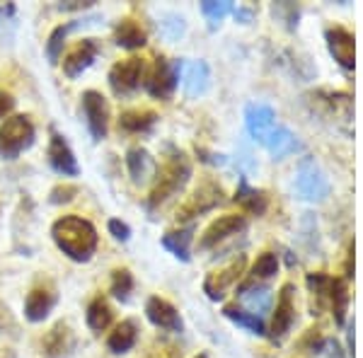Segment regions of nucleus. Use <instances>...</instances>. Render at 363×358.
<instances>
[{"mask_svg":"<svg viewBox=\"0 0 363 358\" xmlns=\"http://www.w3.org/2000/svg\"><path fill=\"white\" fill-rule=\"evenodd\" d=\"M56 247L73 262H87L97 250V230L80 216H63L51 225Z\"/></svg>","mask_w":363,"mask_h":358,"instance_id":"nucleus-1","label":"nucleus"},{"mask_svg":"<svg viewBox=\"0 0 363 358\" xmlns=\"http://www.w3.org/2000/svg\"><path fill=\"white\" fill-rule=\"evenodd\" d=\"M191 177V162L184 152H172L162 167L155 172V181L153 189L148 194V208L155 211L160 208L162 203H167L169 198H174L182 189L186 186V181Z\"/></svg>","mask_w":363,"mask_h":358,"instance_id":"nucleus-2","label":"nucleus"},{"mask_svg":"<svg viewBox=\"0 0 363 358\" xmlns=\"http://www.w3.org/2000/svg\"><path fill=\"white\" fill-rule=\"evenodd\" d=\"M34 124L29 121V116L17 114L5 119V124L0 126V157L3 160H15L20 152L32 148L34 143Z\"/></svg>","mask_w":363,"mask_h":358,"instance_id":"nucleus-3","label":"nucleus"},{"mask_svg":"<svg viewBox=\"0 0 363 358\" xmlns=\"http://www.w3.org/2000/svg\"><path fill=\"white\" fill-rule=\"evenodd\" d=\"M179 66L182 63L167 61L165 56L155 58V63L150 68H145L143 73V85L157 99H169L172 92L177 90V80H179Z\"/></svg>","mask_w":363,"mask_h":358,"instance_id":"nucleus-4","label":"nucleus"},{"mask_svg":"<svg viewBox=\"0 0 363 358\" xmlns=\"http://www.w3.org/2000/svg\"><path fill=\"white\" fill-rule=\"evenodd\" d=\"M220 201H223V186L213 179H203L201 184L194 189V194H191V196L179 206L177 218L179 220H191V218H196V216L216 208Z\"/></svg>","mask_w":363,"mask_h":358,"instance_id":"nucleus-5","label":"nucleus"},{"mask_svg":"<svg viewBox=\"0 0 363 358\" xmlns=\"http://www.w3.org/2000/svg\"><path fill=\"white\" fill-rule=\"evenodd\" d=\"M143 73H145L143 58L131 56L126 61H119L109 70V87L114 90L116 97H126L138 90V85L143 83Z\"/></svg>","mask_w":363,"mask_h":358,"instance_id":"nucleus-6","label":"nucleus"},{"mask_svg":"<svg viewBox=\"0 0 363 358\" xmlns=\"http://www.w3.org/2000/svg\"><path fill=\"white\" fill-rule=\"evenodd\" d=\"M296 191L301 194L308 201H322V198L330 196V181H327L325 172L318 167V162L306 160L298 165V174H296Z\"/></svg>","mask_w":363,"mask_h":358,"instance_id":"nucleus-7","label":"nucleus"},{"mask_svg":"<svg viewBox=\"0 0 363 358\" xmlns=\"http://www.w3.org/2000/svg\"><path fill=\"white\" fill-rule=\"evenodd\" d=\"M245 267H247V257L240 254L228 267L218 269V272H211L206 276V281H203V293H206L211 301H223L225 291L245 274Z\"/></svg>","mask_w":363,"mask_h":358,"instance_id":"nucleus-8","label":"nucleus"},{"mask_svg":"<svg viewBox=\"0 0 363 358\" xmlns=\"http://www.w3.org/2000/svg\"><path fill=\"white\" fill-rule=\"evenodd\" d=\"M83 111H85V121H87V128H90L92 138L95 140L107 138V131H109L107 99L99 95L97 90H87L83 92Z\"/></svg>","mask_w":363,"mask_h":358,"instance_id":"nucleus-9","label":"nucleus"},{"mask_svg":"<svg viewBox=\"0 0 363 358\" xmlns=\"http://www.w3.org/2000/svg\"><path fill=\"white\" fill-rule=\"evenodd\" d=\"M56 301V286L51 281H42V284H37L29 291L25 303V317L29 322H44L51 315V310H54Z\"/></svg>","mask_w":363,"mask_h":358,"instance_id":"nucleus-10","label":"nucleus"},{"mask_svg":"<svg viewBox=\"0 0 363 358\" xmlns=\"http://www.w3.org/2000/svg\"><path fill=\"white\" fill-rule=\"evenodd\" d=\"M247 220H245L242 213H228V216H220L216 218L211 225L203 230L201 240H199V250H211L216 247L218 242H223L230 235H238L240 230H245Z\"/></svg>","mask_w":363,"mask_h":358,"instance_id":"nucleus-11","label":"nucleus"},{"mask_svg":"<svg viewBox=\"0 0 363 358\" xmlns=\"http://www.w3.org/2000/svg\"><path fill=\"white\" fill-rule=\"evenodd\" d=\"M296 322V303H294V286L286 284L279 293L277 310H274V320H272V339L281 342L286 334L291 332Z\"/></svg>","mask_w":363,"mask_h":358,"instance_id":"nucleus-12","label":"nucleus"},{"mask_svg":"<svg viewBox=\"0 0 363 358\" xmlns=\"http://www.w3.org/2000/svg\"><path fill=\"white\" fill-rule=\"evenodd\" d=\"M73 349H75V337H73V332H70L68 322H56L42 339L44 358H70Z\"/></svg>","mask_w":363,"mask_h":358,"instance_id":"nucleus-13","label":"nucleus"},{"mask_svg":"<svg viewBox=\"0 0 363 358\" xmlns=\"http://www.w3.org/2000/svg\"><path fill=\"white\" fill-rule=\"evenodd\" d=\"M325 39H327V49L330 54L335 56V61L339 63L342 68L351 70L354 68V56H356V44H354V34L344 27H330L325 32Z\"/></svg>","mask_w":363,"mask_h":358,"instance_id":"nucleus-14","label":"nucleus"},{"mask_svg":"<svg viewBox=\"0 0 363 358\" xmlns=\"http://www.w3.org/2000/svg\"><path fill=\"white\" fill-rule=\"evenodd\" d=\"M97 54H99V46L95 39H83V42L75 44L66 54V58H63V73L73 80L80 78V75L95 63Z\"/></svg>","mask_w":363,"mask_h":358,"instance_id":"nucleus-15","label":"nucleus"},{"mask_svg":"<svg viewBox=\"0 0 363 358\" xmlns=\"http://www.w3.org/2000/svg\"><path fill=\"white\" fill-rule=\"evenodd\" d=\"M49 165L56 169L58 174L63 177H78L80 174V167H78V160H75L73 150L70 145L66 143V138L58 136L56 131H51V140H49Z\"/></svg>","mask_w":363,"mask_h":358,"instance_id":"nucleus-16","label":"nucleus"},{"mask_svg":"<svg viewBox=\"0 0 363 358\" xmlns=\"http://www.w3.org/2000/svg\"><path fill=\"white\" fill-rule=\"evenodd\" d=\"M145 317L157 327V330H165V332H182V317L177 313L172 303H167L165 298H148L145 303Z\"/></svg>","mask_w":363,"mask_h":358,"instance_id":"nucleus-17","label":"nucleus"},{"mask_svg":"<svg viewBox=\"0 0 363 358\" xmlns=\"http://www.w3.org/2000/svg\"><path fill=\"white\" fill-rule=\"evenodd\" d=\"M274 119H277V114L269 104H247V109H245V124H247L250 136L259 143H264L272 133Z\"/></svg>","mask_w":363,"mask_h":358,"instance_id":"nucleus-18","label":"nucleus"},{"mask_svg":"<svg viewBox=\"0 0 363 358\" xmlns=\"http://www.w3.org/2000/svg\"><path fill=\"white\" fill-rule=\"evenodd\" d=\"M182 87L189 97H201L206 95L208 85H211V70L203 61H191V63H182Z\"/></svg>","mask_w":363,"mask_h":358,"instance_id":"nucleus-19","label":"nucleus"},{"mask_svg":"<svg viewBox=\"0 0 363 358\" xmlns=\"http://www.w3.org/2000/svg\"><path fill=\"white\" fill-rule=\"evenodd\" d=\"M136 339H138V325L133 320H124V322H119L112 332H109L107 349L112 351L114 356H121V354H126V351L133 349Z\"/></svg>","mask_w":363,"mask_h":358,"instance_id":"nucleus-20","label":"nucleus"},{"mask_svg":"<svg viewBox=\"0 0 363 358\" xmlns=\"http://www.w3.org/2000/svg\"><path fill=\"white\" fill-rule=\"evenodd\" d=\"M238 298L247 305L252 310V315H257V317L269 313V308H272V291H269L267 286H255V284H247V281H245L238 291Z\"/></svg>","mask_w":363,"mask_h":358,"instance_id":"nucleus-21","label":"nucleus"},{"mask_svg":"<svg viewBox=\"0 0 363 358\" xmlns=\"http://www.w3.org/2000/svg\"><path fill=\"white\" fill-rule=\"evenodd\" d=\"M126 167L128 174L136 184H143V181L150 179V174L155 172V162L150 157V152L145 148H128L126 152Z\"/></svg>","mask_w":363,"mask_h":358,"instance_id":"nucleus-22","label":"nucleus"},{"mask_svg":"<svg viewBox=\"0 0 363 358\" xmlns=\"http://www.w3.org/2000/svg\"><path fill=\"white\" fill-rule=\"evenodd\" d=\"M114 39H116V44H119L121 49H128V51L145 46V32H143V27H140L136 20H131V17H126V20H121L119 25H116Z\"/></svg>","mask_w":363,"mask_h":358,"instance_id":"nucleus-23","label":"nucleus"},{"mask_svg":"<svg viewBox=\"0 0 363 358\" xmlns=\"http://www.w3.org/2000/svg\"><path fill=\"white\" fill-rule=\"evenodd\" d=\"M157 116L150 109H128L119 116V128L126 133H145L155 126Z\"/></svg>","mask_w":363,"mask_h":358,"instance_id":"nucleus-24","label":"nucleus"},{"mask_svg":"<svg viewBox=\"0 0 363 358\" xmlns=\"http://www.w3.org/2000/svg\"><path fill=\"white\" fill-rule=\"evenodd\" d=\"M191 237H194V225H186V228H179V230H169L165 237H162V247L172 252L177 259L182 262H189V245H191Z\"/></svg>","mask_w":363,"mask_h":358,"instance_id":"nucleus-25","label":"nucleus"},{"mask_svg":"<svg viewBox=\"0 0 363 358\" xmlns=\"http://www.w3.org/2000/svg\"><path fill=\"white\" fill-rule=\"evenodd\" d=\"M264 145H267L269 152H272L274 157H286V155H291V152L298 150L296 136L284 126H274L272 133H269L267 140H264Z\"/></svg>","mask_w":363,"mask_h":358,"instance_id":"nucleus-26","label":"nucleus"},{"mask_svg":"<svg viewBox=\"0 0 363 358\" xmlns=\"http://www.w3.org/2000/svg\"><path fill=\"white\" fill-rule=\"evenodd\" d=\"M112 305L107 303V298H95L90 305H87V315H85V320H87V327H90L92 332H104L109 325H112Z\"/></svg>","mask_w":363,"mask_h":358,"instance_id":"nucleus-27","label":"nucleus"},{"mask_svg":"<svg viewBox=\"0 0 363 358\" xmlns=\"http://www.w3.org/2000/svg\"><path fill=\"white\" fill-rule=\"evenodd\" d=\"M235 201L242 206L245 211H250V213H264L267 208V196L262 191L252 189V186H247V181H240V189L235 194Z\"/></svg>","mask_w":363,"mask_h":358,"instance_id":"nucleus-28","label":"nucleus"},{"mask_svg":"<svg viewBox=\"0 0 363 358\" xmlns=\"http://www.w3.org/2000/svg\"><path fill=\"white\" fill-rule=\"evenodd\" d=\"M330 305H332V313H335L337 325H344V317H347V305H349V291L347 284L339 279H332L330 284Z\"/></svg>","mask_w":363,"mask_h":358,"instance_id":"nucleus-29","label":"nucleus"},{"mask_svg":"<svg viewBox=\"0 0 363 358\" xmlns=\"http://www.w3.org/2000/svg\"><path fill=\"white\" fill-rule=\"evenodd\" d=\"M223 315L228 320H233L235 325L245 327V330H250L252 334H264V322H262V317L252 315V313H245L242 308H238V305H225L223 308Z\"/></svg>","mask_w":363,"mask_h":358,"instance_id":"nucleus-30","label":"nucleus"},{"mask_svg":"<svg viewBox=\"0 0 363 358\" xmlns=\"http://www.w3.org/2000/svg\"><path fill=\"white\" fill-rule=\"evenodd\" d=\"M277 272H279V257L274 254V252H262V254L257 257L255 267H252L250 284H257V281H269Z\"/></svg>","mask_w":363,"mask_h":358,"instance_id":"nucleus-31","label":"nucleus"},{"mask_svg":"<svg viewBox=\"0 0 363 358\" xmlns=\"http://www.w3.org/2000/svg\"><path fill=\"white\" fill-rule=\"evenodd\" d=\"M133 291V276L128 269H116L112 272V296L116 301L126 303L128 301V293Z\"/></svg>","mask_w":363,"mask_h":358,"instance_id":"nucleus-32","label":"nucleus"},{"mask_svg":"<svg viewBox=\"0 0 363 358\" xmlns=\"http://www.w3.org/2000/svg\"><path fill=\"white\" fill-rule=\"evenodd\" d=\"M201 13L216 25V22H220L225 15L235 13V8H233V3H228V0H220V3H216V0H206V3H201Z\"/></svg>","mask_w":363,"mask_h":358,"instance_id":"nucleus-33","label":"nucleus"},{"mask_svg":"<svg viewBox=\"0 0 363 358\" xmlns=\"http://www.w3.org/2000/svg\"><path fill=\"white\" fill-rule=\"evenodd\" d=\"M75 194H78V189H75L73 184H58V186L51 189L49 201L51 203H68V201H73Z\"/></svg>","mask_w":363,"mask_h":358,"instance_id":"nucleus-34","label":"nucleus"},{"mask_svg":"<svg viewBox=\"0 0 363 358\" xmlns=\"http://www.w3.org/2000/svg\"><path fill=\"white\" fill-rule=\"evenodd\" d=\"M301 349H306L308 354H318V351L325 346V342H322V337H320V330H308L306 337L301 339Z\"/></svg>","mask_w":363,"mask_h":358,"instance_id":"nucleus-35","label":"nucleus"},{"mask_svg":"<svg viewBox=\"0 0 363 358\" xmlns=\"http://www.w3.org/2000/svg\"><path fill=\"white\" fill-rule=\"evenodd\" d=\"M107 228H109V233H112V237L114 240H119V242H126L128 237H131V228L126 225L124 220H119V218H112L107 223Z\"/></svg>","mask_w":363,"mask_h":358,"instance_id":"nucleus-36","label":"nucleus"},{"mask_svg":"<svg viewBox=\"0 0 363 358\" xmlns=\"http://www.w3.org/2000/svg\"><path fill=\"white\" fill-rule=\"evenodd\" d=\"M167 20L169 22H162V32H169V39H177L184 34V20L177 15H167Z\"/></svg>","mask_w":363,"mask_h":358,"instance_id":"nucleus-37","label":"nucleus"},{"mask_svg":"<svg viewBox=\"0 0 363 358\" xmlns=\"http://www.w3.org/2000/svg\"><path fill=\"white\" fill-rule=\"evenodd\" d=\"M148 358H182V351L177 349V346L162 344L160 349H155Z\"/></svg>","mask_w":363,"mask_h":358,"instance_id":"nucleus-38","label":"nucleus"},{"mask_svg":"<svg viewBox=\"0 0 363 358\" xmlns=\"http://www.w3.org/2000/svg\"><path fill=\"white\" fill-rule=\"evenodd\" d=\"M13 107H15L13 95H10V92H5V90H0V119H3V116H8L10 111H13Z\"/></svg>","mask_w":363,"mask_h":358,"instance_id":"nucleus-39","label":"nucleus"},{"mask_svg":"<svg viewBox=\"0 0 363 358\" xmlns=\"http://www.w3.org/2000/svg\"><path fill=\"white\" fill-rule=\"evenodd\" d=\"M58 8L61 10H85V8H90V3H83V5L80 3H61Z\"/></svg>","mask_w":363,"mask_h":358,"instance_id":"nucleus-40","label":"nucleus"},{"mask_svg":"<svg viewBox=\"0 0 363 358\" xmlns=\"http://www.w3.org/2000/svg\"><path fill=\"white\" fill-rule=\"evenodd\" d=\"M0 358H17L13 349H0Z\"/></svg>","mask_w":363,"mask_h":358,"instance_id":"nucleus-41","label":"nucleus"},{"mask_svg":"<svg viewBox=\"0 0 363 358\" xmlns=\"http://www.w3.org/2000/svg\"><path fill=\"white\" fill-rule=\"evenodd\" d=\"M5 13H13V8H3V5H0V15H5Z\"/></svg>","mask_w":363,"mask_h":358,"instance_id":"nucleus-42","label":"nucleus"},{"mask_svg":"<svg viewBox=\"0 0 363 358\" xmlns=\"http://www.w3.org/2000/svg\"><path fill=\"white\" fill-rule=\"evenodd\" d=\"M194 358H208L206 354H199V356H194Z\"/></svg>","mask_w":363,"mask_h":358,"instance_id":"nucleus-43","label":"nucleus"}]
</instances>
